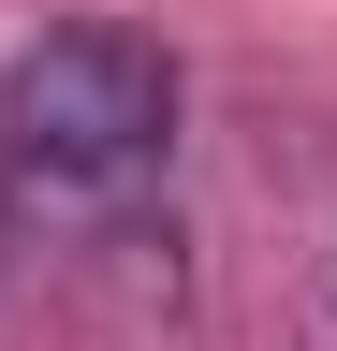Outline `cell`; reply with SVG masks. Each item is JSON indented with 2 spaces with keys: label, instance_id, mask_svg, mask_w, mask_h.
Listing matches in <instances>:
<instances>
[{
  "label": "cell",
  "instance_id": "6da1fadb",
  "mask_svg": "<svg viewBox=\"0 0 337 351\" xmlns=\"http://www.w3.org/2000/svg\"><path fill=\"white\" fill-rule=\"evenodd\" d=\"M176 161V59L117 15L45 29L0 73V205L45 219V234H103L132 219Z\"/></svg>",
  "mask_w": 337,
  "mask_h": 351
}]
</instances>
